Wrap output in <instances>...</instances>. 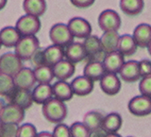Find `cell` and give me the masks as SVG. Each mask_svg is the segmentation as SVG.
<instances>
[{"label":"cell","instance_id":"obj_1","mask_svg":"<svg viewBox=\"0 0 151 137\" xmlns=\"http://www.w3.org/2000/svg\"><path fill=\"white\" fill-rule=\"evenodd\" d=\"M42 112L47 121L59 124L67 116V107L63 101H60L56 97H52L42 104Z\"/></svg>","mask_w":151,"mask_h":137},{"label":"cell","instance_id":"obj_2","mask_svg":"<svg viewBox=\"0 0 151 137\" xmlns=\"http://www.w3.org/2000/svg\"><path fill=\"white\" fill-rule=\"evenodd\" d=\"M39 48L40 42L35 35L25 36L21 37L16 45L14 46V53L22 61H30Z\"/></svg>","mask_w":151,"mask_h":137},{"label":"cell","instance_id":"obj_3","mask_svg":"<svg viewBox=\"0 0 151 137\" xmlns=\"http://www.w3.org/2000/svg\"><path fill=\"white\" fill-rule=\"evenodd\" d=\"M15 28L21 37L34 36L41 30L40 18L29 15V14L23 15L17 20Z\"/></svg>","mask_w":151,"mask_h":137},{"label":"cell","instance_id":"obj_4","mask_svg":"<svg viewBox=\"0 0 151 137\" xmlns=\"http://www.w3.org/2000/svg\"><path fill=\"white\" fill-rule=\"evenodd\" d=\"M49 39L53 45L65 47L73 42L74 37L71 34L67 25L63 23H57L50 28Z\"/></svg>","mask_w":151,"mask_h":137},{"label":"cell","instance_id":"obj_5","mask_svg":"<svg viewBox=\"0 0 151 137\" xmlns=\"http://www.w3.org/2000/svg\"><path fill=\"white\" fill-rule=\"evenodd\" d=\"M98 26L101 30L106 31H117L121 27V17L113 9H105L99 14Z\"/></svg>","mask_w":151,"mask_h":137},{"label":"cell","instance_id":"obj_6","mask_svg":"<svg viewBox=\"0 0 151 137\" xmlns=\"http://www.w3.org/2000/svg\"><path fill=\"white\" fill-rule=\"evenodd\" d=\"M22 60L12 52H8L0 57V72L13 77L23 67Z\"/></svg>","mask_w":151,"mask_h":137},{"label":"cell","instance_id":"obj_7","mask_svg":"<svg viewBox=\"0 0 151 137\" xmlns=\"http://www.w3.org/2000/svg\"><path fill=\"white\" fill-rule=\"evenodd\" d=\"M129 112L135 116H146L151 113V97L143 96H136L132 97L127 105Z\"/></svg>","mask_w":151,"mask_h":137},{"label":"cell","instance_id":"obj_8","mask_svg":"<svg viewBox=\"0 0 151 137\" xmlns=\"http://www.w3.org/2000/svg\"><path fill=\"white\" fill-rule=\"evenodd\" d=\"M67 27L74 38L85 39L92 34L91 24L82 17H73L70 19Z\"/></svg>","mask_w":151,"mask_h":137},{"label":"cell","instance_id":"obj_9","mask_svg":"<svg viewBox=\"0 0 151 137\" xmlns=\"http://www.w3.org/2000/svg\"><path fill=\"white\" fill-rule=\"evenodd\" d=\"M25 118V110L15 104L8 103L0 112V120L2 123H11L19 125Z\"/></svg>","mask_w":151,"mask_h":137},{"label":"cell","instance_id":"obj_10","mask_svg":"<svg viewBox=\"0 0 151 137\" xmlns=\"http://www.w3.org/2000/svg\"><path fill=\"white\" fill-rule=\"evenodd\" d=\"M12 78L15 88L30 90L35 86L36 79L34 72L31 68L23 66Z\"/></svg>","mask_w":151,"mask_h":137},{"label":"cell","instance_id":"obj_11","mask_svg":"<svg viewBox=\"0 0 151 137\" xmlns=\"http://www.w3.org/2000/svg\"><path fill=\"white\" fill-rule=\"evenodd\" d=\"M6 97L8 98L9 103L15 104L24 110L29 109L33 104L32 93L30 90L14 88L13 91Z\"/></svg>","mask_w":151,"mask_h":137},{"label":"cell","instance_id":"obj_12","mask_svg":"<svg viewBox=\"0 0 151 137\" xmlns=\"http://www.w3.org/2000/svg\"><path fill=\"white\" fill-rule=\"evenodd\" d=\"M99 85L102 91L108 96H115L120 92L122 87L121 79L117 74L108 72L99 80Z\"/></svg>","mask_w":151,"mask_h":137},{"label":"cell","instance_id":"obj_13","mask_svg":"<svg viewBox=\"0 0 151 137\" xmlns=\"http://www.w3.org/2000/svg\"><path fill=\"white\" fill-rule=\"evenodd\" d=\"M125 63L124 56H123L120 52L113 51L107 53L104 56L102 60V63L105 67L106 72L108 73H115L117 74L119 72L120 68Z\"/></svg>","mask_w":151,"mask_h":137},{"label":"cell","instance_id":"obj_14","mask_svg":"<svg viewBox=\"0 0 151 137\" xmlns=\"http://www.w3.org/2000/svg\"><path fill=\"white\" fill-rule=\"evenodd\" d=\"M118 74H119L120 78L126 82L137 81L141 78L139 71V63L136 61H125Z\"/></svg>","mask_w":151,"mask_h":137},{"label":"cell","instance_id":"obj_15","mask_svg":"<svg viewBox=\"0 0 151 137\" xmlns=\"http://www.w3.org/2000/svg\"><path fill=\"white\" fill-rule=\"evenodd\" d=\"M70 85L74 94L78 97L88 96L93 90V81L85 76H78L75 78Z\"/></svg>","mask_w":151,"mask_h":137},{"label":"cell","instance_id":"obj_16","mask_svg":"<svg viewBox=\"0 0 151 137\" xmlns=\"http://www.w3.org/2000/svg\"><path fill=\"white\" fill-rule=\"evenodd\" d=\"M52 70L54 77L59 80H67L75 74L76 66L75 63H71L70 61L63 59L52 67Z\"/></svg>","mask_w":151,"mask_h":137},{"label":"cell","instance_id":"obj_17","mask_svg":"<svg viewBox=\"0 0 151 137\" xmlns=\"http://www.w3.org/2000/svg\"><path fill=\"white\" fill-rule=\"evenodd\" d=\"M132 37L137 46L142 48L147 47L151 41V26L145 23L140 24L135 27Z\"/></svg>","mask_w":151,"mask_h":137},{"label":"cell","instance_id":"obj_18","mask_svg":"<svg viewBox=\"0 0 151 137\" xmlns=\"http://www.w3.org/2000/svg\"><path fill=\"white\" fill-rule=\"evenodd\" d=\"M64 57L66 60L70 61L71 63H77L87 58L86 52H85L84 46L80 43L72 42L70 45L65 46Z\"/></svg>","mask_w":151,"mask_h":137},{"label":"cell","instance_id":"obj_19","mask_svg":"<svg viewBox=\"0 0 151 137\" xmlns=\"http://www.w3.org/2000/svg\"><path fill=\"white\" fill-rule=\"evenodd\" d=\"M106 73V70L101 61H90L84 66L83 76L93 81H98Z\"/></svg>","mask_w":151,"mask_h":137},{"label":"cell","instance_id":"obj_20","mask_svg":"<svg viewBox=\"0 0 151 137\" xmlns=\"http://www.w3.org/2000/svg\"><path fill=\"white\" fill-rule=\"evenodd\" d=\"M31 93L33 102L39 105H42L53 97V90L50 83H39Z\"/></svg>","mask_w":151,"mask_h":137},{"label":"cell","instance_id":"obj_21","mask_svg":"<svg viewBox=\"0 0 151 137\" xmlns=\"http://www.w3.org/2000/svg\"><path fill=\"white\" fill-rule=\"evenodd\" d=\"M52 90H53V97L60 101H69L71 98H73V90L71 88L70 83L66 80H58L53 84Z\"/></svg>","mask_w":151,"mask_h":137},{"label":"cell","instance_id":"obj_22","mask_svg":"<svg viewBox=\"0 0 151 137\" xmlns=\"http://www.w3.org/2000/svg\"><path fill=\"white\" fill-rule=\"evenodd\" d=\"M123 125L122 116L118 112H111L104 116L101 129L106 132V133H111V132H117L121 129Z\"/></svg>","mask_w":151,"mask_h":137},{"label":"cell","instance_id":"obj_23","mask_svg":"<svg viewBox=\"0 0 151 137\" xmlns=\"http://www.w3.org/2000/svg\"><path fill=\"white\" fill-rule=\"evenodd\" d=\"M120 35L117 31H106L103 33L100 39L101 48L105 54L117 50L118 42H119Z\"/></svg>","mask_w":151,"mask_h":137},{"label":"cell","instance_id":"obj_24","mask_svg":"<svg viewBox=\"0 0 151 137\" xmlns=\"http://www.w3.org/2000/svg\"><path fill=\"white\" fill-rule=\"evenodd\" d=\"M45 64L53 67L55 64H57L60 61L64 59V49L63 47L60 45H52L47 46L44 50Z\"/></svg>","mask_w":151,"mask_h":137},{"label":"cell","instance_id":"obj_25","mask_svg":"<svg viewBox=\"0 0 151 137\" xmlns=\"http://www.w3.org/2000/svg\"><path fill=\"white\" fill-rule=\"evenodd\" d=\"M23 9L26 14L41 17L46 12L45 0H24Z\"/></svg>","mask_w":151,"mask_h":137},{"label":"cell","instance_id":"obj_26","mask_svg":"<svg viewBox=\"0 0 151 137\" xmlns=\"http://www.w3.org/2000/svg\"><path fill=\"white\" fill-rule=\"evenodd\" d=\"M21 35L15 27H6L0 30V42L6 47H14L20 40Z\"/></svg>","mask_w":151,"mask_h":137},{"label":"cell","instance_id":"obj_27","mask_svg":"<svg viewBox=\"0 0 151 137\" xmlns=\"http://www.w3.org/2000/svg\"><path fill=\"white\" fill-rule=\"evenodd\" d=\"M83 46L86 56L89 58H96V57L101 53H104L101 48L100 39L96 35H90L85 38L83 42Z\"/></svg>","mask_w":151,"mask_h":137},{"label":"cell","instance_id":"obj_28","mask_svg":"<svg viewBox=\"0 0 151 137\" xmlns=\"http://www.w3.org/2000/svg\"><path fill=\"white\" fill-rule=\"evenodd\" d=\"M121 11L127 15L134 16L140 14L145 8L144 0H120Z\"/></svg>","mask_w":151,"mask_h":137},{"label":"cell","instance_id":"obj_29","mask_svg":"<svg viewBox=\"0 0 151 137\" xmlns=\"http://www.w3.org/2000/svg\"><path fill=\"white\" fill-rule=\"evenodd\" d=\"M137 45L133 40L132 35L124 34L120 36L118 42L117 51L120 52L123 56H131L137 51Z\"/></svg>","mask_w":151,"mask_h":137},{"label":"cell","instance_id":"obj_30","mask_svg":"<svg viewBox=\"0 0 151 137\" xmlns=\"http://www.w3.org/2000/svg\"><path fill=\"white\" fill-rule=\"evenodd\" d=\"M103 118H104V115L101 112H96V111H91V112H88L86 115H84L82 123L91 131V132H93V131H96L97 130L101 129Z\"/></svg>","mask_w":151,"mask_h":137},{"label":"cell","instance_id":"obj_31","mask_svg":"<svg viewBox=\"0 0 151 137\" xmlns=\"http://www.w3.org/2000/svg\"><path fill=\"white\" fill-rule=\"evenodd\" d=\"M36 82L38 83H50L54 79V74L52 67L48 65H41L33 70Z\"/></svg>","mask_w":151,"mask_h":137},{"label":"cell","instance_id":"obj_32","mask_svg":"<svg viewBox=\"0 0 151 137\" xmlns=\"http://www.w3.org/2000/svg\"><path fill=\"white\" fill-rule=\"evenodd\" d=\"M15 88L13 82V78L12 76L0 72V96L8 97L13 89Z\"/></svg>","mask_w":151,"mask_h":137},{"label":"cell","instance_id":"obj_33","mask_svg":"<svg viewBox=\"0 0 151 137\" xmlns=\"http://www.w3.org/2000/svg\"><path fill=\"white\" fill-rule=\"evenodd\" d=\"M71 137H90L91 131L82 122H75L70 127Z\"/></svg>","mask_w":151,"mask_h":137},{"label":"cell","instance_id":"obj_34","mask_svg":"<svg viewBox=\"0 0 151 137\" xmlns=\"http://www.w3.org/2000/svg\"><path fill=\"white\" fill-rule=\"evenodd\" d=\"M37 129L31 123H25V124L18 127L16 137H36Z\"/></svg>","mask_w":151,"mask_h":137},{"label":"cell","instance_id":"obj_35","mask_svg":"<svg viewBox=\"0 0 151 137\" xmlns=\"http://www.w3.org/2000/svg\"><path fill=\"white\" fill-rule=\"evenodd\" d=\"M18 125L11 124V123H3L0 137H16Z\"/></svg>","mask_w":151,"mask_h":137},{"label":"cell","instance_id":"obj_36","mask_svg":"<svg viewBox=\"0 0 151 137\" xmlns=\"http://www.w3.org/2000/svg\"><path fill=\"white\" fill-rule=\"evenodd\" d=\"M139 91L143 96L151 97V76L142 78L139 83Z\"/></svg>","mask_w":151,"mask_h":137},{"label":"cell","instance_id":"obj_37","mask_svg":"<svg viewBox=\"0 0 151 137\" xmlns=\"http://www.w3.org/2000/svg\"><path fill=\"white\" fill-rule=\"evenodd\" d=\"M52 135L53 137H71L70 128L63 123H59L54 128Z\"/></svg>","mask_w":151,"mask_h":137},{"label":"cell","instance_id":"obj_38","mask_svg":"<svg viewBox=\"0 0 151 137\" xmlns=\"http://www.w3.org/2000/svg\"><path fill=\"white\" fill-rule=\"evenodd\" d=\"M139 63V71H140V77H147L151 76V61L149 60H142Z\"/></svg>","mask_w":151,"mask_h":137},{"label":"cell","instance_id":"obj_39","mask_svg":"<svg viewBox=\"0 0 151 137\" xmlns=\"http://www.w3.org/2000/svg\"><path fill=\"white\" fill-rule=\"evenodd\" d=\"M30 61H32V63L33 65H35V67H38V66H41V65H46L45 55H44V50H42L40 48L38 49L35 52V54L33 55Z\"/></svg>","mask_w":151,"mask_h":137},{"label":"cell","instance_id":"obj_40","mask_svg":"<svg viewBox=\"0 0 151 137\" xmlns=\"http://www.w3.org/2000/svg\"><path fill=\"white\" fill-rule=\"evenodd\" d=\"M94 1L96 0H70L73 6L79 9H86L91 7L92 5H93Z\"/></svg>","mask_w":151,"mask_h":137},{"label":"cell","instance_id":"obj_41","mask_svg":"<svg viewBox=\"0 0 151 137\" xmlns=\"http://www.w3.org/2000/svg\"><path fill=\"white\" fill-rule=\"evenodd\" d=\"M105 135H106V132L102 129H100V130H97L96 131L91 132V136L90 137H105Z\"/></svg>","mask_w":151,"mask_h":137},{"label":"cell","instance_id":"obj_42","mask_svg":"<svg viewBox=\"0 0 151 137\" xmlns=\"http://www.w3.org/2000/svg\"><path fill=\"white\" fill-rule=\"evenodd\" d=\"M36 137H53V135L48 131H42L40 133H37Z\"/></svg>","mask_w":151,"mask_h":137},{"label":"cell","instance_id":"obj_43","mask_svg":"<svg viewBox=\"0 0 151 137\" xmlns=\"http://www.w3.org/2000/svg\"><path fill=\"white\" fill-rule=\"evenodd\" d=\"M105 137H122L120 134H118L117 132H111V133H106Z\"/></svg>","mask_w":151,"mask_h":137},{"label":"cell","instance_id":"obj_44","mask_svg":"<svg viewBox=\"0 0 151 137\" xmlns=\"http://www.w3.org/2000/svg\"><path fill=\"white\" fill-rule=\"evenodd\" d=\"M8 3V0H0V11L3 9Z\"/></svg>","mask_w":151,"mask_h":137},{"label":"cell","instance_id":"obj_45","mask_svg":"<svg viewBox=\"0 0 151 137\" xmlns=\"http://www.w3.org/2000/svg\"><path fill=\"white\" fill-rule=\"evenodd\" d=\"M6 105V104H5V102L2 100L1 98H0V112H1V111H2V109L4 108V106Z\"/></svg>","mask_w":151,"mask_h":137},{"label":"cell","instance_id":"obj_46","mask_svg":"<svg viewBox=\"0 0 151 137\" xmlns=\"http://www.w3.org/2000/svg\"><path fill=\"white\" fill-rule=\"evenodd\" d=\"M146 48H147V50H148L149 55L151 56V41H150V43L148 44V45H147V47H146Z\"/></svg>","mask_w":151,"mask_h":137},{"label":"cell","instance_id":"obj_47","mask_svg":"<svg viewBox=\"0 0 151 137\" xmlns=\"http://www.w3.org/2000/svg\"><path fill=\"white\" fill-rule=\"evenodd\" d=\"M2 125H3V123H2V121L0 120V131H1V128H2Z\"/></svg>","mask_w":151,"mask_h":137},{"label":"cell","instance_id":"obj_48","mask_svg":"<svg viewBox=\"0 0 151 137\" xmlns=\"http://www.w3.org/2000/svg\"><path fill=\"white\" fill-rule=\"evenodd\" d=\"M1 46H2V45H1V42H0V48H1Z\"/></svg>","mask_w":151,"mask_h":137},{"label":"cell","instance_id":"obj_49","mask_svg":"<svg viewBox=\"0 0 151 137\" xmlns=\"http://www.w3.org/2000/svg\"><path fill=\"white\" fill-rule=\"evenodd\" d=\"M129 137H132V136H129Z\"/></svg>","mask_w":151,"mask_h":137}]
</instances>
